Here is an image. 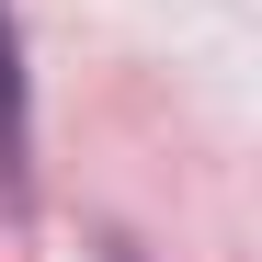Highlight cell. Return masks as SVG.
Instances as JSON below:
<instances>
[{
  "mask_svg": "<svg viewBox=\"0 0 262 262\" xmlns=\"http://www.w3.org/2000/svg\"><path fill=\"white\" fill-rule=\"evenodd\" d=\"M34 183V148H23V69H12V34H0V194L23 205Z\"/></svg>",
  "mask_w": 262,
  "mask_h": 262,
  "instance_id": "6da1fadb",
  "label": "cell"
},
{
  "mask_svg": "<svg viewBox=\"0 0 262 262\" xmlns=\"http://www.w3.org/2000/svg\"><path fill=\"white\" fill-rule=\"evenodd\" d=\"M103 262H137V251H125V239H103Z\"/></svg>",
  "mask_w": 262,
  "mask_h": 262,
  "instance_id": "7a4b0ae2",
  "label": "cell"
}]
</instances>
